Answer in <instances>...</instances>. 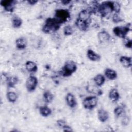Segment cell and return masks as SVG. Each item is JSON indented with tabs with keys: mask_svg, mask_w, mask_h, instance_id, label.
<instances>
[{
	"mask_svg": "<svg viewBox=\"0 0 132 132\" xmlns=\"http://www.w3.org/2000/svg\"><path fill=\"white\" fill-rule=\"evenodd\" d=\"M120 5L117 2H113V11H114L116 13H118L120 11Z\"/></svg>",
	"mask_w": 132,
	"mask_h": 132,
	"instance_id": "obj_30",
	"label": "cell"
},
{
	"mask_svg": "<svg viewBox=\"0 0 132 132\" xmlns=\"http://www.w3.org/2000/svg\"><path fill=\"white\" fill-rule=\"evenodd\" d=\"M97 104V98L95 96H89L85 98L82 102L84 107L87 109L94 108Z\"/></svg>",
	"mask_w": 132,
	"mask_h": 132,
	"instance_id": "obj_6",
	"label": "cell"
},
{
	"mask_svg": "<svg viewBox=\"0 0 132 132\" xmlns=\"http://www.w3.org/2000/svg\"><path fill=\"white\" fill-rule=\"evenodd\" d=\"M16 3V1L12 0L2 1L1 2V5L4 8L6 11L12 12L15 8Z\"/></svg>",
	"mask_w": 132,
	"mask_h": 132,
	"instance_id": "obj_8",
	"label": "cell"
},
{
	"mask_svg": "<svg viewBox=\"0 0 132 132\" xmlns=\"http://www.w3.org/2000/svg\"><path fill=\"white\" fill-rule=\"evenodd\" d=\"M112 21L114 23H118L122 21V19L118 14V13H115L112 16Z\"/></svg>",
	"mask_w": 132,
	"mask_h": 132,
	"instance_id": "obj_29",
	"label": "cell"
},
{
	"mask_svg": "<svg viewBox=\"0 0 132 132\" xmlns=\"http://www.w3.org/2000/svg\"><path fill=\"white\" fill-rule=\"evenodd\" d=\"M61 23L55 17L47 18L42 28V31L45 34L55 32L59 29Z\"/></svg>",
	"mask_w": 132,
	"mask_h": 132,
	"instance_id": "obj_1",
	"label": "cell"
},
{
	"mask_svg": "<svg viewBox=\"0 0 132 132\" xmlns=\"http://www.w3.org/2000/svg\"><path fill=\"white\" fill-rule=\"evenodd\" d=\"M97 115L99 120L102 122H106L109 118L108 112L104 109H100L98 110Z\"/></svg>",
	"mask_w": 132,
	"mask_h": 132,
	"instance_id": "obj_13",
	"label": "cell"
},
{
	"mask_svg": "<svg viewBox=\"0 0 132 132\" xmlns=\"http://www.w3.org/2000/svg\"><path fill=\"white\" fill-rule=\"evenodd\" d=\"M105 74L109 80H114L117 77V72L113 69L107 68L105 71Z\"/></svg>",
	"mask_w": 132,
	"mask_h": 132,
	"instance_id": "obj_17",
	"label": "cell"
},
{
	"mask_svg": "<svg viewBox=\"0 0 132 132\" xmlns=\"http://www.w3.org/2000/svg\"><path fill=\"white\" fill-rule=\"evenodd\" d=\"M64 5H66V4H69L70 2V1H63L61 2Z\"/></svg>",
	"mask_w": 132,
	"mask_h": 132,
	"instance_id": "obj_35",
	"label": "cell"
},
{
	"mask_svg": "<svg viewBox=\"0 0 132 132\" xmlns=\"http://www.w3.org/2000/svg\"><path fill=\"white\" fill-rule=\"evenodd\" d=\"M77 69L75 63L72 60H68L65 62L61 71V74L64 77H68L74 73Z\"/></svg>",
	"mask_w": 132,
	"mask_h": 132,
	"instance_id": "obj_3",
	"label": "cell"
},
{
	"mask_svg": "<svg viewBox=\"0 0 132 132\" xmlns=\"http://www.w3.org/2000/svg\"><path fill=\"white\" fill-rule=\"evenodd\" d=\"M62 128H63L64 131H73V129H72V128L69 125H67V124L64 125Z\"/></svg>",
	"mask_w": 132,
	"mask_h": 132,
	"instance_id": "obj_32",
	"label": "cell"
},
{
	"mask_svg": "<svg viewBox=\"0 0 132 132\" xmlns=\"http://www.w3.org/2000/svg\"><path fill=\"white\" fill-rule=\"evenodd\" d=\"M92 12L89 9H84L82 10L78 14V18L80 19L90 21V16Z\"/></svg>",
	"mask_w": 132,
	"mask_h": 132,
	"instance_id": "obj_11",
	"label": "cell"
},
{
	"mask_svg": "<svg viewBox=\"0 0 132 132\" xmlns=\"http://www.w3.org/2000/svg\"><path fill=\"white\" fill-rule=\"evenodd\" d=\"M94 81L95 84L98 87H100L104 84V83L105 81V77L103 75L99 74L96 75L94 77Z\"/></svg>",
	"mask_w": 132,
	"mask_h": 132,
	"instance_id": "obj_20",
	"label": "cell"
},
{
	"mask_svg": "<svg viewBox=\"0 0 132 132\" xmlns=\"http://www.w3.org/2000/svg\"><path fill=\"white\" fill-rule=\"evenodd\" d=\"M65 100L67 105L71 108H74L76 106L77 103L76 99L74 96V95L71 93H67L66 97H65Z\"/></svg>",
	"mask_w": 132,
	"mask_h": 132,
	"instance_id": "obj_10",
	"label": "cell"
},
{
	"mask_svg": "<svg viewBox=\"0 0 132 132\" xmlns=\"http://www.w3.org/2000/svg\"><path fill=\"white\" fill-rule=\"evenodd\" d=\"M87 57L92 61H97L101 59L100 55L91 49H89L87 51Z\"/></svg>",
	"mask_w": 132,
	"mask_h": 132,
	"instance_id": "obj_12",
	"label": "cell"
},
{
	"mask_svg": "<svg viewBox=\"0 0 132 132\" xmlns=\"http://www.w3.org/2000/svg\"><path fill=\"white\" fill-rule=\"evenodd\" d=\"M120 61L122 65L125 68H129L131 66V58L127 56H121Z\"/></svg>",
	"mask_w": 132,
	"mask_h": 132,
	"instance_id": "obj_15",
	"label": "cell"
},
{
	"mask_svg": "<svg viewBox=\"0 0 132 132\" xmlns=\"http://www.w3.org/2000/svg\"><path fill=\"white\" fill-rule=\"evenodd\" d=\"M55 18L62 24L67 22L70 18V13L67 9H59L55 11Z\"/></svg>",
	"mask_w": 132,
	"mask_h": 132,
	"instance_id": "obj_4",
	"label": "cell"
},
{
	"mask_svg": "<svg viewBox=\"0 0 132 132\" xmlns=\"http://www.w3.org/2000/svg\"><path fill=\"white\" fill-rule=\"evenodd\" d=\"M15 43H16V47L20 50L25 49L27 45L26 40L23 37H21L18 38L16 40Z\"/></svg>",
	"mask_w": 132,
	"mask_h": 132,
	"instance_id": "obj_18",
	"label": "cell"
},
{
	"mask_svg": "<svg viewBox=\"0 0 132 132\" xmlns=\"http://www.w3.org/2000/svg\"><path fill=\"white\" fill-rule=\"evenodd\" d=\"M38 79L34 76H30L26 80V88L28 92L34 91L37 86Z\"/></svg>",
	"mask_w": 132,
	"mask_h": 132,
	"instance_id": "obj_7",
	"label": "cell"
},
{
	"mask_svg": "<svg viewBox=\"0 0 132 132\" xmlns=\"http://www.w3.org/2000/svg\"><path fill=\"white\" fill-rule=\"evenodd\" d=\"M120 97L118 91L116 89H111L109 93V98L112 102L117 101Z\"/></svg>",
	"mask_w": 132,
	"mask_h": 132,
	"instance_id": "obj_19",
	"label": "cell"
},
{
	"mask_svg": "<svg viewBox=\"0 0 132 132\" xmlns=\"http://www.w3.org/2000/svg\"><path fill=\"white\" fill-rule=\"evenodd\" d=\"M88 91L94 93H96L98 95H100L102 94V92L101 90L96 87V86H88L87 87Z\"/></svg>",
	"mask_w": 132,
	"mask_h": 132,
	"instance_id": "obj_26",
	"label": "cell"
},
{
	"mask_svg": "<svg viewBox=\"0 0 132 132\" xmlns=\"http://www.w3.org/2000/svg\"><path fill=\"white\" fill-rule=\"evenodd\" d=\"M89 22L90 21H87L77 18L75 22V25L80 30L86 31L89 27Z\"/></svg>",
	"mask_w": 132,
	"mask_h": 132,
	"instance_id": "obj_9",
	"label": "cell"
},
{
	"mask_svg": "<svg viewBox=\"0 0 132 132\" xmlns=\"http://www.w3.org/2000/svg\"><path fill=\"white\" fill-rule=\"evenodd\" d=\"M26 69L30 72H35L38 70V67L34 62L32 61H27L25 63Z\"/></svg>",
	"mask_w": 132,
	"mask_h": 132,
	"instance_id": "obj_16",
	"label": "cell"
},
{
	"mask_svg": "<svg viewBox=\"0 0 132 132\" xmlns=\"http://www.w3.org/2000/svg\"><path fill=\"white\" fill-rule=\"evenodd\" d=\"M37 2H38V1H35V0H29V1H28V3L29 4H30V5H35Z\"/></svg>",
	"mask_w": 132,
	"mask_h": 132,
	"instance_id": "obj_34",
	"label": "cell"
},
{
	"mask_svg": "<svg viewBox=\"0 0 132 132\" xmlns=\"http://www.w3.org/2000/svg\"><path fill=\"white\" fill-rule=\"evenodd\" d=\"M123 112H124V109L121 106H118L116 108H115V109H114V114L117 117L121 116Z\"/></svg>",
	"mask_w": 132,
	"mask_h": 132,
	"instance_id": "obj_28",
	"label": "cell"
},
{
	"mask_svg": "<svg viewBox=\"0 0 132 132\" xmlns=\"http://www.w3.org/2000/svg\"><path fill=\"white\" fill-rule=\"evenodd\" d=\"M7 97L10 102L14 103L17 99V95L14 92H9L7 94Z\"/></svg>",
	"mask_w": 132,
	"mask_h": 132,
	"instance_id": "obj_25",
	"label": "cell"
},
{
	"mask_svg": "<svg viewBox=\"0 0 132 132\" xmlns=\"http://www.w3.org/2000/svg\"><path fill=\"white\" fill-rule=\"evenodd\" d=\"M18 81V78L16 76H11L8 77L7 79V85L10 88H12L15 86Z\"/></svg>",
	"mask_w": 132,
	"mask_h": 132,
	"instance_id": "obj_22",
	"label": "cell"
},
{
	"mask_svg": "<svg viewBox=\"0 0 132 132\" xmlns=\"http://www.w3.org/2000/svg\"><path fill=\"white\" fill-rule=\"evenodd\" d=\"M40 113L43 117H47L50 116L52 113L51 109L46 106H43L40 107L39 109Z\"/></svg>",
	"mask_w": 132,
	"mask_h": 132,
	"instance_id": "obj_21",
	"label": "cell"
},
{
	"mask_svg": "<svg viewBox=\"0 0 132 132\" xmlns=\"http://www.w3.org/2000/svg\"><path fill=\"white\" fill-rule=\"evenodd\" d=\"M53 95L48 91H46L43 93V98L45 102L46 103H49L52 102L53 100Z\"/></svg>",
	"mask_w": 132,
	"mask_h": 132,
	"instance_id": "obj_23",
	"label": "cell"
},
{
	"mask_svg": "<svg viewBox=\"0 0 132 132\" xmlns=\"http://www.w3.org/2000/svg\"><path fill=\"white\" fill-rule=\"evenodd\" d=\"M110 35L108 32L105 30L100 31L98 34V38L100 42L104 43L107 41H108L110 39Z\"/></svg>",
	"mask_w": 132,
	"mask_h": 132,
	"instance_id": "obj_14",
	"label": "cell"
},
{
	"mask_svg": "<svg viewBox=\"0 0 132 132\" xmlns=\"http://www.w3.org/2000/svg\"><path fill=\"white\" fill-rule=\"evenodd\" d=\"M22 24V20L18 16H15L12 19V26L14 28L20 27Z\"/></svg>",
	"mask_w": 132,
	"mask_h": 132,
	"instance_id": "obj_24",
	"label": "cell"
},
{
	"mask_svg": "<svg viewBox=\"0 0 132 132\" xmlns=\"http://www.w3.org/2000/svg\"><path fill=\"white\" fill-rule=\"evenodd\" d=\"M64 34L66 36H69L70 35H72L73 32V29L71 26L70 25H66L64 27L63 29Z\"/></svg>",
	"mask_w": 132,
	"mask_h": 132,
	"instance_id": "obj_27",
	"label": "cell"
},
{
	"mask_svg": "<svg viewBox=\"0 0 132 132\" xmlns=\"http://www.w3.org/2000/svg\"><path fill=\"white\" fill-rule=\"evenodd\" d=\"M124 44L127 48H131L132 46V41L129 39H125L124 42Z\"/></svg>",
	"mask_w": 132,
	"mask_h": 132,
	"instance_id": "obj_31",
	"label": "cell"
},
{
	"mask_svg": "<svg viewBox=\"0 0 132 132\" xmlns=\"http://www.w3.org/2000/svg\"><path fill=\"white\" fill-rule=\"evenodd\" d=\"M57 124L58 125L60 126V127H63L64 125H65L66 124L65 122L62 120H59L57 121Z\"/></svg>",
	"mask_w": 132,
	"mask_h": 132,
	"instance_id": "obj_33",
	"label": "cell"
},
{
	"mask_svg": "<svg viewBox=\"0 0 132 132\" xmlns=\"http://www.w3.org/2000/svg\"><path fill=\"white\" fill-rule=\"evenodd\" d=\"M130 24L127 25L126 26H118L113 28V32L116 36L119 38H124L125 37L127 33L130 30L131 27Z\"/></svg>",
	"mask_w": 132,
	"mask_h": 132,
	"instance_id": "obj_5",
	"label": "cell"
},
{
	"mask_svg": "<svg viewBox=\"0 0 132 132\" xmlns=\"http://www.w3.org/2000/svg\"><path fill=\"white\" fill-rule=\"evenodd\" d=\"M113 2L106 1L98 4L97 11L102 17H106L113 11Z\"/></svg>",
	"mask_w": 132,
	"mask_h": 132,
	"instance_id": "obj_2",
	"label": "cell"
}]
</instances>
